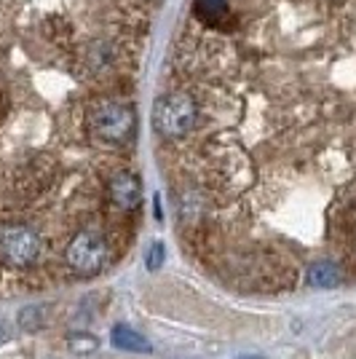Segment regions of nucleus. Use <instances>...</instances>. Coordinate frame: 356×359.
I'll return each instance as SVG.
<instances>
[{
    "instance_id": "nucleus-1",
    "label": "nucleus",
    "mask_w": 356,
    "mask_h": 359,
    "mask_svg": "<svg viewBox=\"0 0 356 359\" xmlns=\"http://www.w3.org/2000/svg\"><path fill=\"white\" fill-rule=\"evenodd\" d=\"M196 102L191 94H163L153 107V123L163 137H185L196 123Z\"/></svg>"
},
{
    "instance_id": "nucleus-2",
    "label": "nucleus",
    "mask_w": 356,
    "mask_h": 359,
    "mask_svg": "<svg viewBox=\"0 0 356 359\" xmlns=\"http://www.w3.org/2000/svg\"><path fill=\"white\" fill-rule=\"evenodd\" d=\"M91 129L94 135L104 140V142H126L134 135V126H137V116H134V107L118 100H107L102 105H97L91 110Z\"/></svg>"
},
{
    "instance_id": "nucleus-3",
    "label": "nucleus",
    "mask_w": 356,
    "mask_h": 359,
    "mask_svg": "<svg viewBox=\"0 0 356 359\" xmlns=\"http://www.w3.org/2000/svg\"><path fill=\"white\" fill-rule=\"evenodd\" d=\"M67 263L78 273H100L107 263V241L97 231H81L67 244Z\"/></svg>"
},
{
    "instance_id": "nucleus-4",
    "label": "nucleus",
    "mask_w": 356,
    "mask_h": 359,
    "mask_svg": "<svg viewBox=\"0 0 356 359\" xmlns=\"http://www.w3.org/2000/svg\"><path fill=\"white\" fill-rule=\"evenodd\" d=\"M0 255L11 266H30L41 255V236L30 225L11 223L0 228Z\"/></svg>"
},
{
    "instance_id": "nucleus-5",
    "label": "nucleus",
    "mask_w": 356,
    "mask_h": 359,
    "mask_svg": "<svg viewBox=\"0 0 356 359\" xmlns=\"http://www.w3.org/2000/svg\"><path fill=\"white\" fill-rule=\"evenodd\" d=\"M110 198L118 210L134 212L142 204V182L132 172H118L110 180Z\"/></svg>"
},
{
    "instance_id": "nucleus-6",
    "label": "nucleus",
    "mask_w": 356,
    "mask_h": 359,
    "mask_svg": "<svg viewBox=\"0 0 356 359\" xmlns=\"http://www.w3.org/2000/svg\"><path fill=\"white\" fill-rule=\"evenodd\" d=\"M110 341H113L116 348L132 351V354H150L153 351L148 338L142 332H137L134 327H129V325H116V327L110 330Z\"/></svg>"
},
{
    "instance_id": "nucleus-7",
    "label": "nucleus",
    "mask_w": 356,
    "mask_h": 359,
    "mask_svg": "<svg viewBox=\"0 0 356 359\" xmlns=\"http://www.w3.org/2000/svg\"><path fill=\"white\" fill-rule=\"evenodd\" d=\"M343 282L341 266H335L332 260H319L308 269V285L319 287V290H332Z\"/></svg>"
},
{
    "instance_id": "nucleus-8",
    "label": "nucleus",
    "mask_w": 356,
    "mask_h": 359,
    "mask_svg": "<svg viewBox=\"0 0 356 359\" xmlns=\"http://www.w3.org/2000/svg\"><path fill=\"white\" fill-rule=\"evenodd\" d=\"M19 327L25 332H35V330L43 327V311L38 306H27L22 314H19Z\"/></svg>"
},
{
    "instance_id": "nucleus-9",
    "label": "nucleus",
    "mask_w": 356,
    "mask_h": 359,
    "mask_svg": "<svg viewBox=\"0 0 356 359\" xmlns=\"http://www.w3.org/2000/svg\"><path fill=\"white\" fill-rule=\"evenodd\" d=\"M97 348H100V341L91 338L89 332H75V335H70V351H75V354H91Z\"/></svg>"
},
{
    "instance_id": "nucleus-10",
    "label": "nucleus",
    "mask_w": 356,
    "mask_h": 359,
    "mask_svg": "<svg viewBox=\"0 0 356 359\" xmlns=\"http://www.w3.org/2000/svg\"><path fill=\"white\" fill-rule=\"evenodd\" d=\"M163 260H166V247H163L161 241H153L148 247V252H145V266H148V271H158L163 266Z\"/></svg>"
},
{
    "instance_id": "nucleus-11",
    "label": "nucleus",
    "mask_w": 356,
    "mask_h": 359,
    "mask_svg": "<svg viewBox=\"0 0 356 359\" xmlns=\"http://www.w3.org/2000/svg\"><path fill=\"white\" fill-rule=\"evenodd\" d=\"M225 6H228V0H198V11H201V14H209V16L223 14Z\"/></svg>"
},
{
    "instance_id": "nucleus-12",
    "label": "nucleus",
    "mask_w": 356,
    "mask_h": 359,
    "mask_svg": "<svg viewBox=\"0 0 356 359\" xmlns=\"http://www.w3.org/2000/svg\"><path fill=\"white\" fill-rule=\"evenodd\" d=\"M6 341H8V330H6V325L0 322V346L6 344Z\"/></svg>"
},
{
    "instance_id": "nucleus-13",
    "label": "nucleus",
    "mask_w": 356,
    "mask_h": 359,
    "mask_svg": "<svg viewBox=\"0 0 356 359\" xmlns=\"http://www.w3.org/2000/svg\"><path fill=\"white\" fill-rule=\"evenodd\" d=\"M236 359H266V357H257V354H244V357H236Z\"/></svg>"
}]
</instances>
